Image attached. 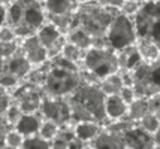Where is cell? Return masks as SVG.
<instances>
[{
    "label": "cell",
    "instance_id": "25",
    "mask_svg": "<svg viewBox=\"0 0 160 149\" xmlns=\"http://www.w3.org/2000/svg\"><path fill=\"white\" fill-rule=\"evenodd\" d=\"M24 137L26 136L22 134V133H20L17 128L11 127L6 131V136H5V148H12V149L22 148Z\"/></svg>",
    "mask_w": 160,
    "mask_h": 149
},
{
    "label": "cell",
    "instance_id": "41",
    "mask_svg": "<svg viewBox=\"0 0 160 149\" xmlns=\"http://www.w3.org/2000/svg\"><path fill=\"white\" fill-rule=\"evenodd\" d=\"M12 2H14V0H0V5H3V6H9Z\"/></svg>",
    "mask_w": 160,
    "mask_h": 149
},
{
    "label": "cell",
    "instance_id": "30",
    "mask_svg": "<svg viewBox=\"0 0 160 149\" xmlns=\"http://www.w3.org/2000/svg\"><path fill=\"white\" fill-rule=\"evenodd\" d=\"M18 49H20L18 40H8V42L0 40V57L3 60H8L9 57H12Z\"/></svg>",
    "mask_w": 160,
    "mask_h": 149
},
{
    "label": "cell",
    "instance_id": "6",
    "mask_svg": "<svg viewBox=\"0 0 160 149\" xmlns=\"http://www.w3.org/2000/svg\"><path fill=\"white\" fill-rule=\"evenodd\" d=\"M105 42H106V46H109L111 49L117 52L138 42V35L135 30L132 16L121 14L120 11L114 15L111 24L106 30Z\"/></svg>",
    "mask_w": 160,
    "mask_h": 149
},
{
    "label": "cell",
    "instance_id": "8",
    "mask_svg": "<svg viewBox=\"0 0 160 149\" xmlns=\"http://www.w3.org/2000/svg\"><path fill=\"white\" fill-rule=\"evenodd\" d=\"M36 36H38V39L41 40L42 45L47 48L49 60H52V58H56L60 55L63 45L66 42V35H63L52 22H49L48 20H47V22L42 24L41 27L38 29Z\"/></svg>",
    "mask_w": 160,
    "mask_h": 149
},
{
    "label": "cell",
    "instance_id": "37",
    "mask_svg": "<svg viewBox=\"0 0 160 149\" xmlns=\"http://www.w3.org/2000/svg\"><path fill=\"white\" fill-rule=\"evenodd\" d=\"M99 5H102L105 7H111V9H118L120 11V6L123 3V0H96Z\"/></svg>",
    "mask_w": 160,
    "mask_h": 149
},
{
    "label": "cell",
    "instance_id": "44",
    "mask_svg": "<svg viewBox=\"0 0 160 149\" xmlns=\"http://www.w3.org/2000/svg\"><path fill=\"white\" fill-rule=\"evenodd\" d=\"M78 2H88V0H78Z\"/></svg>",
    "mask_w": 160,
    "mask_h": 149
},
{
    "label": "cell",
    "instance_id": "35",
    "mask_svg": "<svg viewBox=\"0 0 160 149\" xmlns=\"http://www.w3.org/2000/svg\"><path fill=\"white\" fill-rule=\"evenodd\" d=\"M150 106H151V112H154L160 119V94L150 97Z\"/></svg>",
    "mask_w": 160,
    "mask_h": 149
},
{
    "label": "cell",
    "instance_id": "39",
    "mask_svg": "<svg viewBox=\"0 0 160 149\" xmlns=\"http://www.w3.org/2000/svg\"><path fill=\"white\" fill-rule=\"evenodd\" d=\"M6 22V6L0 5V26Z\"/></svg>",
    "mask_w": 160,
    "mask_h": 149
},
{
    "label": "cell",
    "instance_id": "4",
    "mask_svg": "<svg viewBox=\"0 0 160 149\" xmlns=\"http://www.w3.org/2000/svg\"><path fill=\"white\" fill-rule=\"evenodd\" d=\"M81 63H82V69L93 73L98 79H102L108 75L120 72L117 51L111 49L106 45L105 46L93 45L91 48H88L84 52Z\"/></svg>",
    "mask_w": 160,
    "mask_h": 149
},
{
    "label": "cell",
    "instance_id": "12",
    "mask_svg": "<svg viewBox=\"0 0 160 149\" xmlns=\"http://www.w3.org/2000/svg\"><path fill=\"white\" fill-rule=\"evenodd\" d=\"M90 148L94 149H103V148H111V149H118V148H124V142H123V134H117V133H112L106 128H102L100 133H99L90 143H88Z\"/></svg>",
    "mask_w": 160,
    "mask_h": 149
},
{
    "label": "cell",
    "instance_id": "2",
    "mask_svg": "<svg viewBox=\"0 0 160 149\" xmlns=\"http://www.w3.org/2000/svg\"><path fill=\"white\" fill-rule=\"evenodd\" d=\"M82 84L79 64L62 55L51 60V67L45 75L42 90L49 97H68Z\"/></svg>",
    "mask_w": 160,
    "mask_h": 149
},
{
    "label": "cell",
    "instance_id": "1",
    "mask_svg": "<svg viewBox=\"0 0 160 149\" xmlns=\"http://www.w3.org/2000/svg\"><path fill=\"white\" fill-rule=\"evenodd\" d=\"M105 95L99 84H81L66 99L70 106L72 122L78 121H98L106 122L105 116Z\"/></svg>",
    "mask_w": 160,
    "mask_h": 149
},
{
    "label": "cell",
    "instance_id": "23",
    "mask_svg": "<svg viewBox=\"0 0 160 149\" xmlns=\"http://www.w3.org/2000/svg\"><path fill=\"white\" fill-rule=\"evenodd\" d=\"M60 127H62V125H58L56 121L47 119V118H42L38 134L41 136L42 139H45V140L51 142V140H52V139L57 136V133L60 131Z\"/></svg>",
    "mask_w": 160,
    "mask_h": 149
},
{
    "label": "cell",
    "instance_id": "32",
    "mask_svg": "<svg viewBox=\"0 0 160 149\" xmlns=\"http://www.w3.org/2000/svg\"><path fill=\"white\" fill-rule=\"evenodd\" d=\"M118 95L123 100H124L127 105H129V103H132L133 100L138 97V95H136V92H135V88H133L132 85H127V84H124V85L121 86V90H120V92H118Z\"/></svg>",
    "mask_w": 160,
    "mask_h": 149
},
{
    "label": "cell",
    "instance_id": "26",
    "mask_svg": "<svg viewBox=\"0 0 160 149\" xmlns=\"http://www.w3.org/2000/svg\"><path fill=\"white\" fill-rule=\"evenodd\" d=\"M138 125H139L142 130H145L147 133H150V134H153L154 131L159 128L160 125V119L157 118V115L154 114V112H148L145 116H142L138 122H136Z\"/></svg>",
    "mask_w": 160,
    "mask_h": 149
},
{
    "label": "cell",
    "instance_id": "21",
    "mask_svg": "<svg viewBox=\"0 0 160 149\" xmlns=\"http://www.w3.org/2000/svg\"><path fill=\"white\" fill-rule=\"evenodd\" d=\"M66 40H69L70 43L77 45L78 48L82 51H87L88 48L93 46V37L82 27H75V29L69 30L66 33Z\"/></svg>",
    "mask_w": 160,
    "mask_h": 149
},
{
    "label": "cell",
    "instance_id": "15",
    "mask_svg": "<svg viewBox=\"0 0 160 149\" xmlns=\"http://www.w3.org/2000/svg\"><path fill=\"white\" fill-rule=\"evenodd\" d=\"M118 55V64H120V72H132L135 67H138L144 60L141 57L139 51L136 43L132 46H127L124 49L117 52Z\"/></svg>",
    "mask_w": 160,
    "mask_h": 149
},
{
    "label": "cell",
    "instance_id": "29",
    "mask_svg": "<svg viewBox=\"0 0 160 149\" xmlns=\"http://www.w3.org/2000/svg\"><path fill=\"white\" fill-rule=\"evenodd\" d=\"M21 79L17 78L15 75H12L11 72L5 70L2 75H0V88H3V90H15L17 86L20 85Z\"/></svg>",
    "mask_w": 160,
    "mask_h": 149
},
{
    "label": "cell",
    "instance_id": "20",
    "mask_svg": "<svg viewBox=\"0 0 160 149\" xmlns=\"http://www.w3.org/2000/svg\"><path fill=\"white\" fill-rule=\"evenodd\" d=\"M124 85L123 81V75L121 72H115L112 75H108L99 81V86L103 91L105 95H112V94H118L121 86Z\"/></svg>",
    "mask_w": 160,
    "mask_h": 149
},
{
    "label": "cell",
    "instance_id": "38",
    "mask_svg": "<svg viewBox=\"0 0 160 149\" xmlns=\"http://www.w3.org/2000/svg\"><path fill=\"white\" fill-rule=\"evenodd\" d=\"M153 145H154V148H160V125L153 133Z\"/></svg>",
    "mask_w": 160,
    "mask_h": 149
},
{
    "label": "cell",
    "instance_id": "34",
    "mask_svg": "<svg viewBox=\"0 0 160 149\" xmlns=\"http://www.w3.org/2000/svg\"><path fill=\"white\" fill-rule=\"evenodd\" d=\"M12 103V97L8 94L6 90H0V116H3L6 109L9 107V105Z\"/></svg>",
    "mask_w": 160,
    "mask_h": 149
},
{
    "label": "cell",
    "instance_id": "36",
    "mask_svg": "<svg viewBox=\"0 0 160 149\" xmlns=\"http://www.w3.org/2000/svg\"><path fill=\"white\" fill-rule=\"evenodd\" d=\"M9 128L11 127L3 119V116H0V148H5V136H6V131Z\"/></svg>",
    "mask_w": 160,
    "mask_h": 149
},
{
    "label": "cell",
    "instance_id": "24",
    "mask_svg": "<svg viewBox=\"0 0 160 149\" xmlns=\"http://www.w3.org/2000/svg\"><path fill=\"white\" fill-rule=\"evenodd\" d=\"M84 52H85V51L79 49L77 45H73V43H70L69 40H66V42H64V45H63V48H62L60 55H62L63 58H66V60L72 61V63L79 64L81 61H82Z\"/></svg>",
    "mask_w": 160,
    "mask_h": 149
},
{
    "label": "cell",
    "instance_id": "19",
    "mask_svg": "<svg viewBox=\"0 0 160 149\" xmlns=\"http://www.w3.org/2000/svg\"><path fill=\"white\" fill-rule=\"evenodd\" d=\"M38 114L39 112H36V114H22V116L15 124L14 128H17L24 136L36 134L39 131V125H41V121H42V118Z\"/></svg>",
    "mask_w": 160,
    "mask_h": 149
},
{
    "label": "cell",
    "instance_id": "27",
    "mask_svg": "<svg viewBox=\"0 0 160 149\" xmlns=\"http://www.w3.org/2000/svg\"><path fill=\"white\" fill-rule=\"evenodd\" d=\"M22 148L26 149H47L51 148V142L42 139L41 136L38 134H30L24 137V142H22Z\"/></svg>",
    "mask_w": 160,
    "mask_h": 149
},
{
    "label": "cell",
    "instance_id": "17",
    "mask_svg": "<svg viewBox=\"0 0 160 149\" xmlns=\"http://www.w3.org/2000/svg\"><path fill=\"white\" fill-rule=\"evenodd\" d=\"M78 6V0H47L43 9L47 15H68L73 14Z\"/></svg>",
    "mask_w": 160,
    "mask_h": 149
},
{
    "label": "cell",
    "instance_id": "9",
    "mask_svg": "<svg viewBox=\"0 0 160 149\" xmlns=\"http://www.w3.org/2000/svg\"><path fill=\"white\" fill-rule=\"evenodd\" d=\"M20 49L24 54V57L28 60V63L33 67L41 66L42 63H45L48 60V52L47 48L41 43V40L38 39V36H28L26 39L20 40Z\"/></svg>",
    "mask_w": 160,
    "mask_h": 149
},
{
    "label": "cell",
    "instance_id": "14",
    "mask_svg": "<svg viewBox=\"0 0 160 149\" xmlns=\"http://www.w3.org/2000/svg\"><path fill=\"white\" fill-rule=\"evenodd\" d=\"M127 114V103L118 94H112L105 97V116L106 121H115L124 118Z\"/></svg>",
    "mask_w": 160,
    "mask_h": 149
},
{
    "label": "cell",
    "instance_id": "16",
    "mask_svg": "<svg viewBox=\"0 0 160 149\" xmlns=\"http://www.w3.org/2000/svg\"><path fill=\"white\" fill-rule=\"evenodd\" d=\"M102 128H103V125L98 121H78L73 125V133L79 140H82L84 143L88 145L100 133Z\"/></svg>",
    "mask_w": 160,
    "mask_h": 149
},
{
    "label": "cell",
    "instance_id": "31",
    "mask_svg": "<svg viewBox=\"0 0 160 149\" xmlns=\"http://www.w3.org/2000/svg\"><path fill=\"white\" fill-rule=\"evenodd\" d=\"M139 7H141V3L135 2V0H123V3H121V6H120V12L133 18L135 15L138 14Z\"/></svg>",
    "mask_w": 160,
    "mask_h": 149
},
{
    "label": "cell",
    "instance_id": "3",
    "mask_svg": "<svg viewBox=\"0 0 160 149\" xmlns=\"http://www.w3.org/2000/svg\"><path fill=\"white\" fill-rule=\"evenodd\" d=\"M117 12L118 9L105 7L99 5L96 0H88V2H78L75 16L78 20V27H82L93 37V45L105 46L106 30Z\"/></svg>",
    "mask_w": 160,
    "mask_h": 149
},
{
    "label": "cell",
    "instance_id": "18",
    "mask_svg": "<svg viewBox=\"0 0 160 149\" xmlns=\"http://www.w3.org/2000/svg\"><path fill=\"white\" fill-rule=\"evenodd\" d=\"M148 112H151L150 99H147V97H136L132 103L127 105L126 118L130 119L132 122H138V121H139L142 116H145Z\"/></svg>",
    "mask_w": 160,
    "mask_h": 149
},
{
    "label": "cell",
    "instance_id": "22",
    "mask_svg": "<svg viewBox=\"0 0 160 149\" xmlns=\"http://www.w3.org/2000/svg\"><path fill=\"white\" fill-rule=\"evenodd\" d=\"M138 51H139L141 57L144 61L150 63V61H156L160 58V49L159 46L154 42H151L150 39H138L136 42Z\"/></svg>",
    "mask_w": 160,
    "mask_h": 149
},
{
    "label": "cell",
    "instance_id": "7",
    "mask_svg": "<svg viewBox=\"0 0 160 149\" xmlns=\"http://www.w3.org/2000/svg\"><path fill=\"white\" fill-rule=\"evenodd\" d=\"M42 118L56 121L58 125H68L72 122V116H70V106L66 97H49V95H43L41 101V107H39Z\"/></svg>",
    "mask_w": 160,
    "mask_h": 149
},
{
    "label": "cell",
    "instance_id": "28",
    "mask_svg": "<svg viewBox=\"0 0 160 149\" xmlns=\"http://www.w3.org/2000/svg\"><path fill=\"white\" fill-rule=\"evenodd\" d=\"M22 110H21V107L18 106V103H11L9 105V107L6 109V112H5V115H3V119L6 121V124L9 125V127H15V124L20 121V118L22 116Z\"/></svg>",
    "mask_w": 160,
    "mask_h": 149
},
{
    "label": "cell",
    "instance_id": "40",
    "mask_svg": "<svg viewBox=\"0 0 160 149\" xmlns=\"http://www.w3.org/2000/svg\"><path fill=\"white\" fill-rule=\"evenodd\" d=\"M3 72H5V60L0 57V75H2Z\"/></svg>",
    "mask_w": 160,
    "mask_h": 149
},
{
    "label": "cell",
    "instance_id": "10",
    "mask_svg": "<svg viewBox=\"0 0 160 149\" xmlns=\"http://www.w3.org/2000/svg\"><path fill=\"white\" fill-rule=\"evenodd\" d=\"M123 142H124V148H132V149L154 148L153 134L147 133L145 130H142L138 124H133L132 127H129L123 133Z\"/></svg>",
    "mask_w": 160,
    "mask_h": 149
},
{
    "label": "cell",
    "instance_id": "43",
    "mask_svg": "<svg viewBox=\"0 0 160 149\" xmlns=\"http://www.w3.org/2000/svg\"><path fill=\"white\" fill-rule=\"evenodd\" d=\"M38 2H39V3H42V5H43V3H45L47 0H38Z\"/></svg>",
    "mask_w": 160,
    "mask_h": 149
},
{
    "label": "cell",
    "instance_id": "11",
    "mask_svg": "<svg viewBox=\"0 0 160 149\" xmlns=\"http://www.w3.org/2000/svg\"><path fill=\"white\" fill-rule=\"evenodd\" d=\"M45 22H47V12L43 9V5L39 3L38 0H26L24 15L20 24H26L38 31V29Z\"/></svg>",
    "mask_w": 160,
    "mask_h": 149
},
{
    "label": "cell",
    "instance_id": "42",
    "mask_svg": "<svg viewBox=\"0 0 160 149\" xmlns=\"http://www.w3.org/2000/svg\"><path fill=\"white\" fill-rule=\"evenodd\" d=\"M135 2H138V3H144V2H147V0H135Z\"/></svg>",
    "mask_w": 160,
    "mask_h": 149
},
{
    "label": "cell",
    "instance_id": "33",
    "mask_svg": "<svg viewBox=\"0 0 160 149\" xmlns=\"http://www.w3.org/2000/svg\"><path fill=\"white\" fill-rule=\"evenodd\" d=\"M0 40H3V42H8V40H18L17 39V36H15V31L14 29L9 26V24H3V26H0Z\"/></svg>",
    "mask_w": 160,
    "mask_h": 149
},
{
    "label": "cell",
    "instance_id": "13",
    "mask_svg": "<svg viewBox=\"0 0 160 149\" xmlns=\"http://www.w3.org/2000/svg\"><path fill=\"white\" fill-rule=\"evenodd\" d=\"M32 67L33 66L28 63V60L24 57V54L21 52V49L17 51L12 57L5 60V70L11 72L12 75H15L17 78L20 79H26L28 72L32 70Z\"/></svg>",
    "mask_w": 160,
    "mask_h": 149
},
{
    "label": "cell",
    "instance_id": "5",
    "mask_svg": "<svg viewBox=\"0 0 160 149\" xmlns=\"http://www.w3.org/2000/svg\"><path fill=\"white\" fill-rule=\"evenodd\" d=\"M130 76V85L135 88L138 97H153L160 94V58L156 61H142L129 72Z\"/></svg>",
    "mask_w": 160,
    "mask_h": 149
}]
</instances>
